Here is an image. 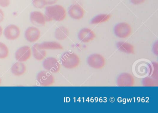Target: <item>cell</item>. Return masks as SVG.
Returning <instances> with one entry per match:
<instances>
[{
  "mask_svg": "<svg viewBox=\"0 0 158 113\" xmlns=\"http://www.w3.org/2000/svg\"><path fill=\"white\" fill-rule=\"evenodd\" d=\"M27 70V67L24 63L21 62H15L11 68L12 73L16 76L23 75Z\"/></svg>",
  "mask_w": 158,
  "mask_h": 113,
  "instance_id": "cell-15",
  "label": "cell"
},
{
  "mask_svg": "<svg viewBox=\"0 0 158 113\" xmlns=\"http://www.w3.org/2000/svg\"><path fill=\"white\" fill-rule=\"evenodd\" d=\"M10 4V0H0V6L6 7L9 6Z\"/></svg>",
  "mask_w": 158,
  "mask_h": 113,
  "instance_id": "cell-24",
  "label": "cell"
},
{
  "mask_svg": "<svg viewBox=\"0 0 158 113\" xmlns=\"http://www.w3.org/2000/svg\"><path fill=\"white\" fill-rule=\"evenodd\" d=\"M158 42H155V44L153 45V47H152V50H153V53L155 55H158Z\"/></svg>",
  "mask_w": 158,
  "mask_h": 113,
  "instance_id": "cell-27",
  "label": "cell"
},
{
  "mask_svg": "<svg viewBox=\"0 0 158 113\" xmlns=\"http://www.w3.org/2000/svg\"><path fill=\"white\" fill-rule=\"evenodd\" d=\"M143 85L145 86H157L158 81L154 78H146L143 80Z\"/></svg>",
  "mask_w": 158,
  "mask_h": 113,
  "instance_id": "cell-22",
  "label": "cell"
},
{
  "mask_svg": "<svg viewBox=\"0 0 158 113\" xmlns=\"http://www.w3.org/2000/svg\"><path fill=\"white\" fill-rule=\"evenodd\" d=\"M61 62L65 69L71 70L79 66L80 58L75 53L67 51L64 52L61 57Z\"/></svg>",
  "mask_w": 158,
  "mask_h": 113,
  "instance_id": "cell-2",
  "label": "cell"
},
{
  "mask_svg": "<svg viewBox=\"0 0 158 113\" xmlns=\"http://www.w3.org/2000/svg\"><path fill=\"white\" fill-rule=\"evenodd\" d=\"M135 84V78L127 73H121L117 79V85L121 87H131L134 86Z\"/></svg>",
  "mask_w": 158,
  "mask_h": 113,
  "instance_id": "cell-8",
  "label": "cell"
},
{
  "mask_svg": "<svg viewBox=\"0 0 158 113\" xmlns=\"http://www.w3.org/2000/svg\"><path fill=\"white\" fill-rule=\"evenodd\" d=\"M33 54L34 58L38 61H41L44 59L47 55L46 50L40 48L38 44H35L33 47Z\"/></svg>",
  "mask_w": 158,
  "mask_h": 113,
  "instance_id": "cell-17",
  "label": "cell"
},
{
  "mask_svg": "<svg viewBox=\"0 0 158 113\" xmlns=\"http://www.w3.org/2000/svg\"><path fill=\"white\" fill-rule=\"evenodd\" d=\"M32 55V50L29 46H25L18 49L15 53L16 60L21 62H25L30 58Z\"/></svg>",
  "mask_w": 158,
  "mask_h": 113,
  "instance_id": "cell-7",
  "label": "cell"
},
{
  "mask_svg": "<svg viewBox=\"0 0 158 113\" xmlns=\"http://www.w3.org/2000/svg\"><path fill=\"white\" fill-rule=\"evenodd\" d=\"M44 2L47 5H52L56 4L58 2V0H43Z\"/></svg>",
  "mask_w": 158,
  "mask_h": 113,
  "instance_id": "cell-25",
  "label": "cell"
},
{
  "mask_svg": "<svg viewBox=\"0 0 158 113\" xmlns=\"http://www.w3.org/2000/svg\"><path fill=\"white\" fill-rule=\"evenodd\" d=\"M87 62L89 66L96 70L102 69L106 63L104 57L99 53H94L90 55L88 58Z\"/></svg>",
  "mask_w": 158,
  "mask_h": 113,
  "instance_id": "cell-4",
  "label": "cell"
},
{
  "mask_svg": "<svg viewBox=\"0 0 158 113\" xmlns=\"http://www.w3.org/2000/svg\"><path fill=\"white\" fill-rule=\"evenodd\" d=\"M37 81L41 86H52L55 83V79L52 73L48 71H41L38 73Z\"/></svg>",
  "mask_w": 158,
  "mask_h": 113,
  "instance_id": "cell-5",
  "label": "cell"
},
{
  "mask_svg": "<svg viewBox=\"0 0 158 113\" xmlns=\"http://www.w3.org/2000/svg\"><path fill=\"white\" fill-rule=\"evenodd\" d=\"M32 3L35 7L39 9L44 8L46 6L43 0H32Z\"/></svg>",
  "mask_w": 158,
  "mask_h": 113,
  "instance_id": "cell-23",
  "label": "cell"
},
{
  "mask_svg": "<svg viewBox=\"0 0 158 113\" xmlns=\"http://www.w3.org/2000/svg\"><path fill=\"white\" fill-rule=\"evenodd\" d=\"M78 37L81 42L85 43H89L96 38V34L90 28H84L79 31Z\"/></svg>",
  "mask_w": 158,
  "mask_h": 113,
  "instance_id": "cell-11",
  "label": "cell"
},
{
  "mask_svg": "<svg viewBox=\"0 0 158 113\" xmlns=\"http://www.w3.org/2000/svg\"><path fill=\"white\" fill-rule=\"evenodd\" d=\"M4 19V13L2 9H0V23L3 21Z\"/></svg>",
  "mask_w": 158,
  "mask_h": 113,
  "instance_id": "cell-28",
  "label": "cell"
},
{
  "mask_svg": "<svg viewBox=\"0 0 158 113\" xmlns=\"http://www.w3.org/2000/svg\"><path fill=\"white\" fill-rule=\"evenodd\" d=\"M43 66L45 70L52 73H57L60 70V63L54 57H49L44 60Z\"/></svg>",
  "mask_w": 158,
  "mask_h": 113,
  "instance_id": "cell-6",
  "label": "cell"
},
{
  "mask_svg": "<svg viewBox=\"0 0 158 113\" xmlns=\"http://www.w3.org/2000/svg\"><path fill=\"white\" fill-rule=\"evenodd\" d=\"M30 21L37 26H42L46 24L47 22L45 14L39 11H34L30 14Z\"/></svg>",
  "mask_w": 158,
  "mask_h": 113,
  "instance_id": "cell-13",
  "label": "cell"
},
{
  "mask_svg": "<svg viewBox=\"0 0 158 113\" xmlns=\"http://www.w3.org/2000/svg\"><path fill=\"white\" fill-rule=\"evenodd\" d=\"M132 27L128 23L122 22L118 23L114 27V31L116 36L120 38L128 37L132 33Z\"/></svg>",
  "mask_w": 158,
  "mask_h": 113,
  "instance_id": "cell-3",
  "label": "cell"
},
{
  "mask_svg": "<svg viewBox=\"0 0 158 113\" xmlns=\"http://www.w3.org/2000/svg\"><path fill=\"white\" fill-rule=\"evenodd\" d=\"M4 35L5 38L9 40H15L20 36L21 30L17 26L10 24L4 29Z\"/></svg>",
  "mask_w": 158,
  "mask_h": 113,
  "instance_id": "cell-9",
  "label": "cell"
},
{
  "mask_svg": "<svg viewBox=\"0 0 158 113\" xmlns=\"http://www.w3.org/2000/svg\"><path fill=\"white\" fill-rule=\"evenodd\" d=\"M117 48L120 51L127 54H134L135 47L131 43L126 41H119L116 44Z\"/></svg>",
  "mask_w": 158,
  "mask_h": 113,
  "instance_id": "cell-16",
  "label": "cell"
},
{
  "mask_svg": "<svg viewBox=\"0 0 158 113\" xmlns=\"http://www.w3.org/2000/svg\"><path fill=\"white\" fill-rule=\"evenodd\" d=\"M146 1V0H130V2L135 5H139L143 4Z\"/></svg>",
  "mask_w": 158,
  "mask_h": 113,
  "instance_id": "cell-26",
  "label": "cell"
},
{
  "mask_svg": "<svg viewBox=\"0 0 158 113\" xmlns=\"http://www.w3.org/2000/svg\"><path fill=\"white\" fill-rule=\"evenodd\" d=\"M54 35H55V38L58 40H64L69 36V30L65 27H59L55 30Z\"/></svg>",
  "mask_w": 158,
  "mask_h": 113,
  "instance_id": "cell-18",
  "label": "cell"
},
{
  "mask_svg": "<svg viewBox=\"0 0 158 113\" xmlns=\"http://www.w3.org/2000/svg\"><path fill=\"white\" fill-rule=\"evenodd\" d=\"M9 55V49L6 44L0 42V59L6 58Z\"/></svg>",
  "mask_w": 158,
  "mask_h": 113,
  "instance_id": "cell-20",
  "label": "cell"
},
{
  "mask_svg": "<svg viewBox=\"0 0 158 113\" xmlns=\"http://www.w3.org/2000/svg\"><path fill=\"white\" fill-rule=\"evenodd\" d=\"M38 46L40 48L45 50H61L64 48L62 45L57 41H45L41 44H38Z\"/></svg>",
  "mask_w": 158,
  "mask_h": 113,
  "instance_id": "cell-14",
  "label": "cell"
},
{
  "mask_svg": "<svg viewBox=\"0 0 158 113\" xmlns=\"http://www.w3.org/2000/svg\"><path fill=\"white\" fill-rule=\"evenodd\" d=\"M150 75L154 79H158V63L156 62L152 63L150 66Z\"/></svg>",
  "mask_w": 158,
  "mask_h": 113,
  "instance_id": "cell-21",
  "label": "cell"
},
{
  "mask_svg": "<svg viewBox=\"0 0 158 113\" xmlns=\"http://www.w3.org/2000/svg\"><path fill=\"white\" fill-rule=\"evenodd\" d=\"M41 36V32L38 28L29 27L25 32V37L28 42L35 43L37 41Z\"/></svg>",
  "mask_w": 158,
  "mask_h": 113,
  "instance_id": "cell-10",
  "label": "cell"
},
{
  "mask_svg": "<svg viewBox=\"0 0 158 113\" xmlns=\"http://www.w3.org/2000/svg\"><path fill=\"white\" fill-rule=\"evenodd\" d=\"M1 83H2V79H1V77H0V85H1Z\"/></svg>",
  "mask_w": 158,
  "mask_h": 113,
  "instance_id": "cell-30",
  "label": "cell"
},
{
  "mask_svg": "<svg viewBox=\"0 0 158 113\" xmlns=\"http://www.w3.org/2000/svg\"><path fill=\"white\" fill-rule=\"evenodd\" d=\"M2 33H3V28L0 26V37L2 36Z\"/></svg>",
  "mask_w": 158,
  "mask_h": 113,
  "instance_id": "cell-29",
  "label": "cell"
},
{
  "mask_svg": "<svg viewBox=\"0 0 158 113\" xmlns=\"http://www.w3.org/2000/svg\"><path fill=\"white\" fill-rule=\"evenodd\" d=\"M45 16L48 21H63L66 17V11L65 8L60 5L48 6L46 7Z\"/></svg>",
  "mask_w": 158,
  "mask_h": 113,
  "instance_id": "cell-1",
  "label": "cell"
},
{
  "mask_svg": "<svg viewBox=\"0 0 158 113\" xmlns=\"http://www.w3.org/2000/svg\"><path fill=\"white\" fill-rule=\"evenodd\" d=\"M68 14L70 17L76 20H79L84 17L85 11L84 8L78 4L72 5L69 7Z\"/></svg>",
  "mask_w": 158,
  "mask_h": 113,
  "instance_id": "cell-12",
  "label": "cell"
},
{
  "mask_svg": "<svg viewBox=\"0 0 158 113\" xmlns=\"http://www.w3.org/2000/svg\"><path fill=\"white\" fill-rule=\"evenodd\" d=\"M111 18V15L109 14H100L92 18L91 24H101L109 21Z\"/></svg>",
  "mask_w": 158,
  "mask_h": 113,
  "instance_id": "cell-19",
  "label": "cell"
}]
</instances>
